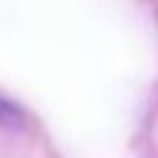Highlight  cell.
I'll return each instance as SVG.
<instances>
[{"mask_svg": "<svg viewBox=\"0 0 158 158\" xmlns=\"http://www.w3.org/2000/svg\"><path fill=\"white\" fill-rule=\"evenodd\" d=\"M24 121H27V116H24L21 108L16 103H11L8 98L0 95V127H6V129H21Z\"/></svg>", "mask_w": 158, "mask_h": 158, "instance_id": "6da1fadb", "label": "cell"}]
</instances>
